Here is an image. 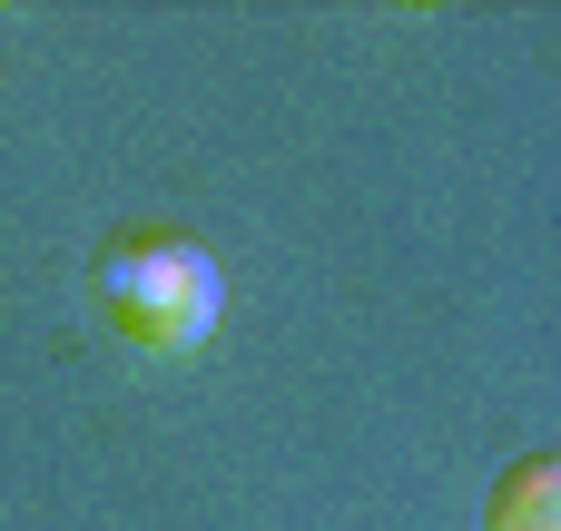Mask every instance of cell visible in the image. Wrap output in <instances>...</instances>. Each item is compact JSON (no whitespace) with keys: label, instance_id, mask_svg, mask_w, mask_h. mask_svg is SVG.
I'll return each instance as SVG.
<instances>
[{"label":"cell","instance_id":"6da1fadb","mask_svg":"<svg viewBox=\"0 0 561 531\" xmlns=\"http://www.w3.org/2000/svg\"><path fill=\"white\" fill-rule=\"evenodd\" d=\"M89 296H99L108 335H128L138 355H197L217 335L227 276L187 236H108L99 266H89Z\"/></svg>","mask_w":561,"mask_h":531},{"label":"cell","instance_id":"7a4b0ae2","mask_svg":"<svg viewBox=\"0 0 561 531\" xmlns=\"http://www.w3.org/2000/svg\"><path fill=\"white\" fill-rule=\"evenodd\" d=\"M483 531H561V453H523V463L493 483Z\"/></svg>","mask_w":561,"mask_h":531}]
</instances>
